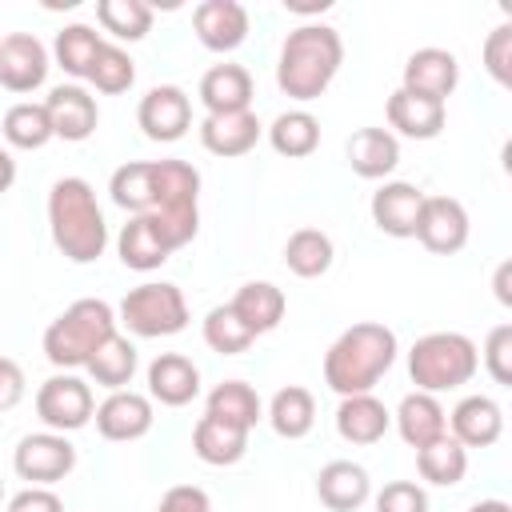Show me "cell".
Wrapping results in <instances>:
<instances>
[{
  "label": "cell",
  "instance_id": "cell-17",
  "mask_svg": "<svg viewBox=\"0 0 512 512\" xmlns=\"http://www.w3.org/2000/svg\"><path fill=\"white\" fill-rule=\"evenodd\" d=\"M420 204H424V192L408 180H388L372 192V224L384 232V236H412L416 232V220H420Z\"/></svg>",
  "mask_w": 512,
  "mask_h": 512
},
{
  "label": "cell",
  "instance_id": "cell-1",
  "mask_svg": "<svg viewBox=\"0 0 512 512\" xmlns=\"http://www.w3.org/2000/svg\"><path fill=\"white\" fill-rule=\"evenodd\" d=\"M344 64V40L332 24H300L284 36L276 60V84L284 96L308 104L328 92Z\"/></svg>",
  "mask_w": 512,
  "mask_h": 512
},
{
  "label": "cell",
  "instance_id": "cell-20",
  "mask_svg": "<svg viewBox=\"0 0 512 512\" xmlns=\"http://www.w3.org/2000/svg\"><path fill=\"white\" fill-rule=\"evenodd\" d=\"M260 132H264V124L256 120L252 108L248 112H224V116H204L200 120V144L212 156H224V160L252 152L256 140H260Z\"/></svg>",
  "mask_w": 512,
  "mask_h": 512
},
{
  "label": "cell",
  "instance_id": "cell-3",
  "mask_svg": "<svg viewBox=\"0 0 512 512\" xmlns=\"http://www.w3.org/2000/svg\"><path fill=\"white\" fill-rule=\"evenodd\" d=\"M48 232L64 260L92 264L108 248V224L96 204V192L80 176H60L48 192Z\"/></svg>",
  "mask_w": 512,
  "mask_h": 512
},
{
  "label": "cell",
  "instance_id": "cell-8",
  "mask_svg": "<svg viewBox=\"0 0 512 512\" xmlns=\"http://www.w3.org/2000/svg\"><path fill=\"white\" fill-rule=\"evenodd\" d=\"M96 412V400H92V388L72 376V372H56L48 376L40 388H36V416L44 420L48 432H76L92 420Z\"/></svg>",
  "mask_w": 512,
  "mask_h": 512
},
{
  "label": "cell",
  "instance_id": "cell-29",
  "mask_svg": "<svg viewBox=\"0 0 512 512\" xmlns=\"http://www.w3.org/2000/svg\"><path fill=\"white\" fill-rule=\"evenodd\" d=\"M192 452L212 464V468H228L236 460H244L248 452V432L236 428V424H224L216 416H200L196 428H192Z\"/></svg>",
  "mask_w": 512,
  "mask_h": 512
},
{
  "label": "cell",
  "instance_id": "cell-12",
  "mask_svg": "<svg viewBox=\"0 0 512 512\" xmlns=\"http://www.w3.org/2000/svg\"><path fill=\"white\" fill-rule=\"evenodd\" d=\"M44 112H48V124H52V136L68 140V144H80L96 132L100 124V108H96V96L80 84H56L44 100Z\"/></svg>",
  "mask_w": 512,
  "mask_h": 512
},
{
  "label": "cell",
  "instance_id": "cell-10",
  "mask_svg": "<svg viewBox=\"0 0 512 512\" xmlns=\"http://www.w3.org/2000/svg\"><path fill=\"white\" fill-rule=\"evenodd\" d=\"M136 124L144 128L148 140L156 144H172L180 140L188 128H192V100L184 88L176 84H156L140 96V108H136Z\"/></svg>",
  "mask_w": 512,
  "mask_h": 512
},
{
  "label": "cell",
  "instance_id": "cell-14",
  "mask_svg": "<svg viewBox=\"0 0 512 512\" xmlns=\"http://www.w3.org/2000/svg\"><path fill=\"white\" fill-rule=\"evenodd\" d=\"M460 84V64L448 48H416L408 60H404V92L412 96H424V100H448Z\"/></svg>",
  "mask_w": 512,
  "mask_h": 512
},
{
  "label": "cell",
  "instance_id": "cell-16",
  "mask_svg": "<svg viewBox=\"0 0 512 512\" xmlns=\"http://www.w3.org/2000/svg\"><path fill=\"white\" fill-rule=\"evenodd\" d=\"M192 28L208 52H236L248 40V8L240 0H204L192 12Z\"/></svg>",
  "mask_w": 512,
  "mask_h": 512
},
{
  "label": "cell",
  "instance_id": "cell-41",
  "mask_svg": "<svg viewBox=\"0 0 512 512\" xmlns=\"http://www.w3.org/2000/svg\"><path fill=\"white\" fill-rule=\"evenodd\" d=\"M256 336L240 324V316L232 312V304H216L208 316H204V344L220 356H240Z\"/></svg>",
  "mask_w": 512,
  "mask_h": 512
},
{
  "label": "cell",
  "instance_id": "cell-24",
  "mask_svg": "<svg viewBox=\"0 0 512 512\" xmlns=\"http://www.w3.org/2000/svg\"><path fill=\"white\" fill-rule=\"evenodd\" d=\"M392 424V412L372 396V392H360V396H340V408H336V432L340 440L348 444H376Z\"/></svg>",
  "mask_w": 512,
  "mask_h": 512
},
{
  "label": "cell",
  "instance_id": "cell-7",
  "mask_svg": "<svg viewBox=\"0 0 512 512\" xmlns=\"http://www.w3.org/2000/svg\"><path fill=\"white\" fill-rule=\"evenodd\" d=\"M120 324L132 332V336H144V340H156V336H176L188 328V300L176 284L168 280H148V284H136L124 300H120Z\"/></svg>",
  "mask_w": 512,
  "mask_h": 512
},
{
  "label": "cell",
  "instance_id": "cell-2",
  "mask_svg": "<svg viewBox=\"0 0 512 512\" xmlns=\"http://www.w3.org/2000/svg\"><path fill=\"white\" fill-rule=\"evenodd\" d=\"M396 332L376 324V320H360L352 328H344L332 348L324 352V384L336 396H360L372 392L376 380L396 364Z\"/></svg>",
  "mask_w": 512,
  "mask_h": 512
},
{
  "label": "cell",
  "instance_id": "cell-40",
  "mask_svg": "<svg viewBox=\"0 0 512 512\" xmlns=\"http://www.w3.org/2000/svg\"><path fill=\"white\" fill-rule=\"evenodd\" d=\"M136 80V64L132 56L120 48V44H100L92 68H88V84L104 96H116V92H128Z\"/></svg>",
  "mask_w": 512,
  "mask_h": 512
},
{
  "label": "cell",
  "instance_id": "cell-4",
  "mask_svg": "<svg viewBox=\"0 0 512 512\" xmlns=\"http://www.w3.org/2000/svg\"><path fill=\"white\" fill-rule=\"evenodd\" d=\"M168 248H184L200 232V172L188 160H152V212Z\"/></svg>",
  "mask_w": 512,
  "mask_h": 512
},
{
  "label": "cell",
  "instance_id": "cell-45",
  "mask_svg": "<svg viewBox=\"0 0 512 512\" xmlns=\"http://www.w3.org/2000/svg\"><path fill=\"white\" fill-rule=\"evenodd\" d=\"M156 512H212V500H208V492L196 488V484H176V488H168V492L160 496Z\"/></svg>",
  "mask_w": 512,
  "mask_h": 512
},
{
  "label": "cell",
  "instance_id": "cell-21",
  "mask_svg": "<svg viewBox=\"0 0 512 512\" xmlns=\"http://www.w3.org/2000/svg\"><path fill=\"white\" fill-rule=\"evenodd\" d=\"M444 120H448V112L440 100H424V96H412L404 88H396L388 96V124H392L388 132L392 136L400 132L408 140H436L444 132Z\"/></svg>",
  "mask_w": 512,
  "mask_h": 512
},
{
  "label": "cell",
  "instance_id": "cell-19",
  "mask_svg": "<svg viewBox=\"0 0 512 512\" xmlns=\"http://www.w3.org/2000/svg\"><path fill=\"white\" fill-rule=\"evenodd\" d=\"M452 440L464 448H492L504 432V408L492 396H464L448 416Z\"/></svg>",
  "mask_w": 512,
  "mask_h": 512
},
{
  "label": "cell",
  "instance_id": "cell-49",
  "mask_svg": "<svg viewBox=\"0 0 512 512\" xmlns=\"http://www.w3.org/2000/svg\"><path fill=\"white\" fill-rule=\"evenodd\" d=\"M508 276H512V264L504 260V264L496 268V300H500V304H512V292H508Z\"/></svg>",
  "mask_w": 512,
  "mask_h": 512
},
{
  "label": "cell",
  "instance_id": "cell-35",
  "mask_svg": "<svg viewBox=\"0 0 512 512\" xmlns=\"http://www.w3.org/2000/svg\"><path fill=\"white\" fill-rule=\"evenodd\" d=\"M416 468H420V476H424L428 484L452 488V484H460L464 472H468V448L456 444V440L444 432L440 440H432V444H424V448L416 452Z\"/></svg>",
  "mask_w": 512,
  "mask_h": 512
},
{
  "label": "cell",
  "instance_id": "cell-50",
  "mask_svg": "<svg viewBox=\"0 0 512 512\" xmlns=\"http://www.w3.org/2000/svg\"><path fill=\"white\" fill-rule=\"evenodd\" d=\"M468 512H512V508H508V500H476Z\"/></svg>",
  "mask_w": 512,
  "mask_h": 512
},
{
  "label": "cell",
  "instance_id": "cell-46",
  "mask_svg": "<svg viewBox=\"0 0 512 512\" xmlns=\"http://www.w3.org/2000/svg\"><path fill=\"white\" fill-rule=\"evenodd\" d=\"M28 392V380H24V368L12 360V356H0V412H12Z\"/></svg>",
  "mask_w": 512,
  "mask_h": 512
},
{
  "label": "cell",
  "instance_id": "cell-22",
  "mask_svg": "<svg viewBox=\"0 0 512 512\" xmlns=\"http://www.w3.org/2000/svg\"><path fill=\"white\" fill-rule=\"evenodd\" d=\"M200 104L208 108V116L248 112V104H252V72L244 64H212L200 76Z\"/></svg>",
  "mask_w": 512,
  "mask_h": 512
},
{
  "label": "cell",
  "instance_id": "cell-36",
  "mask_svg": "<svg viewBox=\"0 0 512 512\" xmlns=\"http://www.w3.org/2000/svg\"><path fill=\"white\" fill-rule=\"evenodd\" d=\"M100 44H104V40H100V32H96L92 24H68V28L56 32L52 56H56V64H60L68 76L88 80V68H92V60H96Z\"/></svg>",
  "mask_w": 512,
  "mask_h": 512
},
{
  "label": "cell",
  "instance_id": "cell-25",
  "mask_svg": "<svg viewBox=\"0 0 512 512\" xmlns=\"http://www.w3.org/2000/svg\"><path fill=\"white\" fill-rule=\"evenodd\" d=\"M116 252L124 260V268H132V272H152L172 256L168 240L160 236V228H156V220L148 212L144 216H128V224L116 236Z\"/></svg>",
  "mask_w": 512,
  "mask_h": 512
},
{
  "label": "cell",
  "instance_id": "cell-27",
  "mask_svg": "<svg viewBox=\"0 0 512 512\" xmlns=\"http://www.w3.org/2000/svg\"><path fill=\"white\" fill-rule=\"evenodd\" d=\"M348 164L364 180H384L400 164V140L388 128H356L348 136Z\"/></svg>",
  "mask_w": 512,
  "mask_h": 512
},
{
  "label": "cell",
  "instance_id": "cell-42",
  "mask_svg": "<svg viewBox=\"0 0 512 512\" xmlns=\"http://www.w3.org/2000/svg\"><path fill=\"white\" fill-rule=\"evenodd\" d=\"M484 68L496 84H512V24H496L484 40Z\"/></svg>",
  "mask_w": 512,
  "mask_h": 512
},
{
  "label": "cell",
  "instance_id": "cell-38",
  "mask_svg": "<svg viewBox=\"0 0 512 512\" xmlns=\"http://www.w3.org/2000/svg\"><path fill=\"white\" fill-rule=\"evenodd\" d=\"M108 192H112V204H120L132 216L152 212V160H128V164H120L112 172V180H108Z\"/></svg>",
  "mask_w": 512,
  "mask_h": 512
},
{
  "label": "cell",
  "instance_id": "cell-15",
  "mask_svg": "<svg viewBox=\"0 0 512 512\" xmlns=\"http://www.w3.org/2000/svg\"><path fill=\"white\" fill-rule=\"evenodd\" d=\"M96 432L104 440H116V444H128V440H140L152 432V400L144 392H132V388H120L112 392L104 404H96Z\"/></svg>",
  "mask_w": 512,
  "mask_h": 512
},
{
  "label": "cell",
  "instance_id": "cell-43",
  "mask_svg": "<svg viewBox=\"0 0 512 512\" xmlns=\"http://www.w3.org/2000/svg\"><path fill=\"white\" fill-rule=\"evenodd\" d=\"M484 368L496 384H512V324H496L484 340Z\"/></svg>",
  "mask_w": 512,
  "mask_h": 512
},
{
  "label": "cell",
  "instance_id": "cell-44",
  "mask_svg": "<svg viewBox=\"0 0 512 512\" xmlns=\"http://www.w3.org/2000/svg\"><path fill=\"white\" fill-rule=\"evenodd\" d=\"M376 512H428V492L416 480H392L376 492Z\"/></svg>",
  "mask_w": 512,
  "mask_h": 512
},
{
  "label": "cell",
  "instance_id": "cell-5",
  "mask_svg": "<svg viewBox=\"0 0 512 512\" xmlns=\"http://www.w3.org/2000/svg\"><path fill=\"white\" fill-rule=\"evenodd\" d=\"M116 332V312L108 300L84 296L76 304H68L48 328H44V356L56 368H84L92 360V352Z\"/></svg>",
  "mask_w": 512,
  "mask_h": 512
},
{
  "label": "cell",
  "instance_id": "cell-18",
  "mask_svg": "<svg viewBox=\"0 0 512 512\" xmlns=\"http://www.w3.org/2000/svg\"><path fill=\"white\" fill-rule=\"evenodd\" d=\"M148 396L164 408H184L200 396V368L180 352H160L148 364Z\"/></svg>",
  "mask_w": 512,
  "mask_h": 512
},
{
  "label": "cell",
  "instance_id": "cell-32",
  "mask_svg": "<svg viewBox=\"0 0 512 512\" xmlns=\"http://www.w3.org/2000/svg\"><path fill=\"white\" fill-rule=\"evenodd\" d=\"M136 344L128 340V336H120V332H112L96 352H92V360L84 364L88 368V376L100 384V388H108V392H120L132 376H136Z\"/></svg>",
  "mask_w": 512,
  "mask_h": 512
},
{
  "label": "cell",
  "instance_id": "cell-37",
  "mask_svg": "<svg viewBox=\"0 0 512 512\" xmlns=\"http://www.w3.org/2000/svg\"><path fill=\"white\" fill-rule=\"evenodd\" d=\"M0 132L12 148H24V152H36L52 140V124H48V112L44 104H32V100H20L4 112L0 120Z\"/></svg>",
  "mask_w": 512,
  "mask_h": 512
},
{
  "label": "cell",
  "instance_id": "cell-23",
  "mask_svg": "<svg viewBox=\"0 0 512 512\" xmlns=\"http://www.w3.org/2000/svg\"><path fill=\"white\" fill-rule=\"evenodd\" d=\"M316 496L328 512H356L372 496V480L352 460H332L316 472Z\"/></svg>",
  "mask_w": 512,
  "mask_h": 512
},
{
  "label": "cell",
  "instance_id": "cell-34",
  "mask_svg": "<svg viewBox=\"0 0 512 512\" xmlns=\"http://www.w3.org/2000/svg\"><path fill=\"white\" fill-rule=\"evenodd\" d=\"M268 424H272V432L284 436V440L308 436L312 424H316V400H312V392L300 388V384L280 388V392L272 396V404H268Z\"/></svg>",
  "mask_w": 512,
  "mask_h": 512
},
{
  "label": "cell",
  "instance_id": "cell-39",
  "mask_svg": "<svg viewBox=\"0 0 512 512\" xmlns=\"http://www.w3.org/2000/svg\"><path fill=\"white\" fill-rule=\"evenodd\" d=\"M96 20L116 40H144L152 28V4L144 0H96Z\"/></svg>",
  "mask_w": 512,
  "mask_h": 512
},
{
  "label": "cell",
  "instance_id": "cell-13",
  "mask_svg": "<svg viewBox=\"0 0 512 512\" xmlns=\"http://www.w3.org/2000/svg\"><path fill=\"white\" fill-rule=\"evenodd\" d=\"M48 48L32 32H12L0 40V84L8 92H36L48 80Z\"/></svg>",
  "mask_w": 512,
  "mask_h": 512
},
{
  "label": "cell",
  "instance_id": "cell-31",
  "mask_svg": "<svg viewBox=\"0 0 512 512\" xmlns=\"http://www.w3.org/2000/svg\"><path fill=\"white\" fill-rule=\"evenodd\" d=\"M332 256H336L332 236L320 232V228H296V232L288 236V244H284V264H288V272L300 276V280L324 276V272L332 268Z\"/></svg>",
  "mask_w": 512,
  "mask_h": 512
},
{
  "label": "cell",
  "instance_id": "cell-33",
  "mask_svg": "<svg viewBox=\"0 0 512 512\" xmlns=\"http://www.w3.org/2000/svg\"><path fill=\"white\" fill-rule=\"evenodd\" d=\"M204 416H216V420H224V424H236V428L252 432L256 420L264 416V408H260V396H256L252 384H244V380H224V384H216V388L208 392Z\"/></svg>",
  "mask_w": 512,
  "mask_h": 512
},
{
  "label": "cell",
  "instance_id": "cell-28",
  "mask_svg": "<svg viewBox=\"0 0 512 512\" xmlns=\"http://www.w3.org/2000/svg\"><path fill=\"white\" fill-rule=\"evenodd\" d=\"M396 428H400L404 444H412V448L420 452L424 444H432V440H440V436L448 432V416H444V408H440L436 396H428V392H408V396L400 400V408H396Z\"/></svg>",
  "mask_w": 512,
  "mask_h": 512
},
{
  "label": "cell",
  "instance_id": "cell-9",
  "mask_svg": "<svg viewBox=\"0 0 512 512\" xmlns=\"http://www.w3.org/2000/svg\"><path fill=\"white\" fill-rule=\"evenodd\" d=\"M12 468H16L20 480H28L36 488H48V484L64 480L76 468V448L64 432H32L16 444Z\"/></svg>",
  "mask_w": 512,
  "mask_h": 512
},
{
  "label": "cell",
  "instance_id": "cell-26",
  "mask_svg": "<svg viewBox=\"0 0 512 512\" xmlns=\"http://www.w3.org/2000/svg\"><path fill=\"white\" fill-rule=\"evenodd\" d=\"M228 304H232V312L240 316V324H244L252 336L272 332V328L284 320V308H288L284 292H280L272 280H248V284H240Z\"/></svg>",
  "mask_w": 512,
  "mask_h": 512
},
{
  "label": "cell",
  "instance_id": "cell-47",
  "mask_svg": "<svg viewBox=\"0 0 512 512\" xmlns=\"http://www.w3.org/2000/svg\"><path fill=\"white\" fill-rule=\"evenodd\" d=\"M4 512H64V504H60V496H56L52 488H36V484H28L24 492H16V496L8 500Z\"/></svg>",
  "mask_w": 512,
  "mask_h": 512
},
{
  "label": "cell",
  "instance_id": "cell-48",
  "mask_svg": "<svg viewBox=\"0 0 512 512\" xmlns=\"http://www.w3.org/2000/svg\"><path fill=\"white\" fill-rule=\"evenodd\" d=\"M12 180H16V160H12L8 148H0V192H8Z\"/></svg>",
  "mask_w": 512,
  "mask_h": 512
},
{
  "label": "cell",
  "instance_id": "cell-30",
  "mask_svg": "<svg viewBox=\"0 0 512 512\" xmlns=\"http://www.w3.org/2000/svg\"><path fill=\"white\" fill-rule=\"evenodd\" d=\"M268 144L288 160H304L320 148V120L304 108H288L268 124Z\"/></svg>",
  "mask_w": 512,
  "mask_h": 512
},
{
  "label": "cell",
  "instance_id": "cell-51",
  "mask_svg": "<svg viewBox=\"0 0 512 512\" xmlns=\"http://www.w3.org/2000/svg\"><path fill=\"white\" fill-rule=\"evenodd\" d=\"M0 504H4V480H0Z\"/></svg>",
  "mask_w": 512,
  "mask_h": 512
},
{
  "label": "cell",
  "instance_id": "cell-11",
  "mask_svg": "<svg viewBox=\"0 0 512 512\" xmlns=\"http://www.w3.org/2000/svg\"><path fill=\"white\" fill-rule=\"evenodd\" d=\"M428 252L436 256H452L468 244V212L460 200L452 196H424L420 204V220L412 232Z\"/></svg>",
  "mask_w": 512,
  "mask_h": 512
},
{
  "label": "cell",
  "instance_id": "cell-6",
  "mask_svg": "<svg viewBox=\"0 0 512 512\" xmlns=\"http://www.w3.org/2000/svg\"><path fill=\"white\" fill-rule=\"evenodd\" d=\"M480 368V352L464 332H428L408 352V376L416 392H452L464 388Z\"/></svg>",
  "mask_w": 512,
  "mask_h": 512
}]
</instances>
